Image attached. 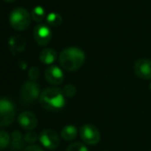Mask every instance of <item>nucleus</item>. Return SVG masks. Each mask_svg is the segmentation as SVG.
Wrapping results in <instances>:
<instances>
[{
  "label": "nucleus",
  "instance_id": "23",
  "mask_svg": "<svg viewBox=\"0 0 151 151\" xmlns=\"http://www.w3.org/2000/svg\"><path fill=\"white\" fill-rule=\"evenodd\" d=\"M23 151H44V150H43V148L40 146L33 144V145H29V146L26 147L23 149Z\"/></svg>",
  "mask_w": 151,
  "mask_h": 151
},
{
  "label": "nucleus",
  "instance_id": "3",
  "mask_svg": "<svg viewBox=\"0 0 151 151\" xmlns=\"http://www.w3.org/2000/svg\"><path fill=\"white\" fill-rule=\"evenodd\" d=\"M9 22L11 26L16 30L27 29L31 22L30 15L27 9L19 7L14 9L9 16Z\"/></svg>",
  "mask_w": 151,
  "mask_h": 151
},
{
  "label": "nucleus",
  "instance_id": "15",
  "mask_svg": "<svg viewBox=\"0 0 151 151\" xmlns=\"http://www.w3.org/2000/svg\"><path fill=\"white\" fill-rule=\"evenodd\" d=\"M12 145L13 147L15 150H19L23 147V139H22V135L19 131H14L12 133Z\"/></svg>",
  "mask_w": 151,
  "mask_h": 151
},
{
  "label": "nucleus",
  "instance_id": "12",
  "mask_svg": "<svg viewBox=\"0 0 151 151\" xmlns=\"http://www.w3.org/2000/svg\"><path fill=\"white\" fill-rule=\"evenodd\" d=\"M26 45V39L21 35L13 36L9 39V48L14 54H17L24 51Z\"/></svg>",
  "mask_w": 151,
  "mask_h": 151
},
{
  "label": "nucleus",
  "instance_id": "9",
  "mask_svg": "<svg viewBox=\"0 0 151 151\" xmlns=\"http://www.w3.org/2000/svg\"><path fill=\"white\" fill-rule=\"evenodd\" d=\"M45 78L51 85L60 86L64 80V74L60 68L55 65H51L45 71Z\"/></svg>",
  "mask_w": 151,
  "mask_h": 151
},
{
  "label": "nucleus",
  "instance_id": "6",
  "mask_svg": "<svg viewBox=\"0 0 151 151\" xmlns=\"http://www.w3.org/2000/svg\"><path fill=\"white\" fill-rule=\"evenodd\" d=\"M79 134L82 140L88 145H95L101 139V132L98 128L93 124H85L79 129Z\"/></svg>",
  "mask_w": 151,
  "mask_h": 151
},
{
  "label": "nucleus",
  "instance_id": "7",
  "mask_svg": "<svg viewBox=\"0 0 151 151\" xmlns=\"http://www.w3.org/2000/svg\"><path fill=\"white\" fill-rule=\"evenodd\" d=\"M39 140L45 148L50 150L57 148L60 145V138L56 132L52 129L42 131L39 135Z\"/></svg>",
  "mask_w": 151,
  "mask_h": 151
},
{
  "label": "nucleus",
  "instance_id": "22",
  "mask_svg": "<svg viewBox=\"0 0 151 151\" xmlns=\"http://www.w3.org/2000/svg\"><path fill=\"white\" fill-rule=\"evenodd\" d=\"M38 136L35 132H29L24 136V140L28 143H34L37 140Z\"/></svg>",
  "mask_w": 151,
  "mask_h": 151
},
{
  "label": "nucleus",
  "instance_id": "4",
  "mask_svg": "<svg viewBox=\"0 0 151 151\" xmlns=\"http://www.w3.org/2000/svg\"><path fill=\"white\" fill-rule=\"evenodd\" d=\"M15 118L14 103L6 99H0V128L11 124Z\"/></svg>",
  "mask_w": 151,
  "mask_h": 151
},
{
  "label": "nucleus",
  "instance_id": "26",
  "mask_svg": "<svg viewBox=\"0 0 151 151\" xmlns=\"http://www.w3.org/2000/svg\"><path fill=\"white\" fill-rule=\"evenodd\" d=\"M104 151H108V150H104Z\"/></svg>",
  "mask_w": 151,
  "mask_h": 151
},
{
  "label": "nucleus",
  "instance_id": "21",
  "mask_svg": "<svg viewBox=\"0 0 151 151\" xmlns=\"http://www.w3.org/2000/svg\"><path fill=\"white\" fill-rule=\"evenodd\" d=\"M39 69L37 67H32L29 71V78L30 81L35 82L39 77Z\"/></svg>",
  "mask_w": 151,
  "mask_h": 151
},
{
  "label": "nucleus",
  "instance_id": "16",
  "mask_svg": "<svg viewBox=\"0 0 151 151\" xmlns=\"http://www.w3.org/2000/svg\"><path fill=\"white\" fill-rule=\"evenodd\" d=\"M47 22L49 25L53 27H59L62 23V17L56 13H51L47 15Z\"/></svg>",
  "mask_w": 151,
  "mask_h": 151
},
{
  "label": "nucleus",
  "instance_id": "13",
  "mask_svg": "<svg viewBox=\"0 0 151 151\" xmlns=\"http://www.w3.org/2000/svg\"><path fill=\"white\" fill-rule=\"evenodd\" d=\"M57 58V53L53 49L51 48H45L42 50L39 53V60L42 63L46 65L52 64Z\"/></svg>",
  "mask_w": 151,
  "mask_h": 151
},
{
  "label": "nucleus",
  "instance_id": "14",
  "mask_svg": "<svg viewBox=\"0 0 151 151\" xmlns=\"http://www.w3.org/2000/svg\"><path fill=\"white\" fill-rule=\"evenodd\" d=\"M78 128L75 125H66L62 128L60 132V136L63 139L67 141H70L78 136Z\"/></svg>",
  "mask_w": 151,
  "mask_h": 151
},
{
  "label": "nucleus",
  "instance_id": "17",
  "mask_svg": "<svg viewBox=\"0 0 151 151\" xmlns=\"http://www.w3.org/2000/svg\"><path fill=\"white\" fill-rule=\"evenodd\" d=\"M45 16V9L42 6H36L32 9L31 17L35 22H42Z\"/></svg>",
  "mask_w": 151,
  "mask_h": 151
},
{
  "label": "nucleus",
  "instance_id": "19",
  "mask_svg": "<svg viewBox=\"0 0 151 151\" xmlns=\"http://www.w3.org/2000/svg\"><path fill=\"white\" fill-rule=\"evenodd\" d=\"M66 151H88V148L86 147V146L84 143L81 142H75L70 144Z\"/></svg>",
  "mask_w": 151,
  "mask_h": 151
},
{
  "label": "nucleus",
  "instance_id": "8",
  "mask_svg": "<svg viewBox=\"0 0 151 151\" xmlns=\"http://www.w3.org/2000/svg\"><path fill=\"white\" fill-rule=\"evenodd\" d=\"M134 73L141 79H151V60L148 59L138 60L133 67Z\"/></svg>",
  "mask_w": 151,
  "mask_h": 151
},
{
  "label": "nucleus",
  "instance_id": "20",
  "mask_svg": "<svg viewBox=\"0 0 151 151\" xmlns=\"http://www.w3.org/2000/svg\"><path fill=\"white\" fill-rule=\"evenodd\" d=\"M62 93L65 97L70 98V97L75 96V94L77 93V88H76V86L73 85H67L63 87Z\"/></svg>",
  "mask_w": 151,
  "mask_h": 151
},
{
  "label": "nucleus",
  "instance_id": "2",
  "mask_svg": "<svg viewBox=\"0 0 151 151\" xmlns=\"http://www.w3.org/2000/svg\"><path fill=\"white\" fill-rule=\"evenodd\" d=\"M41 106L47 110H59L66 105L65 96L62 90L58 87H48L45 89L39 97Z\"/></svg>",
  "mask_w": 151,
  "mask_h": 151
},
{
  "label": "nucleus",
  "instance_id": "1",
  "mask_svg": "<svg viewBox=\"0 0 151 151\" xmlns=\"http://www.w3.org/2000/svg\"><path fill=\"white\" fill-rule=\"evenodd\" d=\"M85 52L76 46L64 49L59 56L60 66L67 71H76L79 69L85 63Z\"/></svg>",
  "mask_w": 151,
  "mask_h": 151
},
{
  "label": "nucleus",
  "instance_id": "10",
  "mask_svg": "<svg viewBox=\"0 0 151 151\" xmlns=\"http://www.w3.org/2000/svg\"><path fill=\"white\" fill-rule=\"evenodd\" d=\"M34 38L40 45H46L52 39V30L45 24H38L34 29Z\"/></svg>",
  "mask_w": 151,
  "mask_h": 151
},
{
  "label": "nucleus",
  "instance_id": "25",
  "mask_svg": "<svg viewBox=\"0 0 151 151\" xmlns=\"http://www.w3.org/2000/svg\"><path fill=\"white\" fill-rule=\"evenodd\" d=\"M150 90H151V84H150Z\"/></svg>",
  "mask_w": 151,
  "mask_h": 151
},
{
  "label": "nucleus",
  "instance_id": "11",
  "mask_svg": "<svg viewBox=\"0 0 151 151\" xmlns=\"http://www.w3.org/2000/svg\"><path fill=\"white\" fill-rule=\"evenodd\" d=\"M18 124L20 126L27 131L35 129L37 125V118L35 114L29 111L22 112L18 116Z\"/></svg>",
  "mask_w": 151,
  "mask_h": 151
},
{
  "label": "nucleus",
  "instance_id": "18",
  "mask_svg": "<svg viewBox=\"0 0 151 151\" xmlns=\"http://www.w3.org/2000/svg\"><path fill=\"white\" fill-rule=\"evenodd\" d=\"M11 137L5 130H0V149L6 147L10 144Z\"/></svg>",
  "mask_w": 151,
  "mask_h": 151
},
{
  "label": "nucleus",
  "instance_id": "5",
  "mask_svg": "<svg viewBox=\"0 0 151 151\" xmlns=\"http://www.w3.org/2000/svg\"><path fill=\"white\" fill-rule=\"evenodd\" d=\"M40 89L37 84L32 81L26 82L22 87L21 97L24 103L31 104L40 97Z\"/></svg>",
  "mask_w": 151,
  "mask_h": 151
},
{
  "label": "nucleus",
  "instance_id": "24",
  "mask_svg": "<svg viewBox=\"0 0 151 151\" xmlns=\"http://www.w3.org/2000/svg\"><path fill=\"white\" fill-rule=\"evenodd\" d=\"M4 1H6V2H8V3H10V2H14V1H15V0H4Z\"/></svg>",
  "mask_w": 151,
  "mask_h": 151
}]
</instances>
